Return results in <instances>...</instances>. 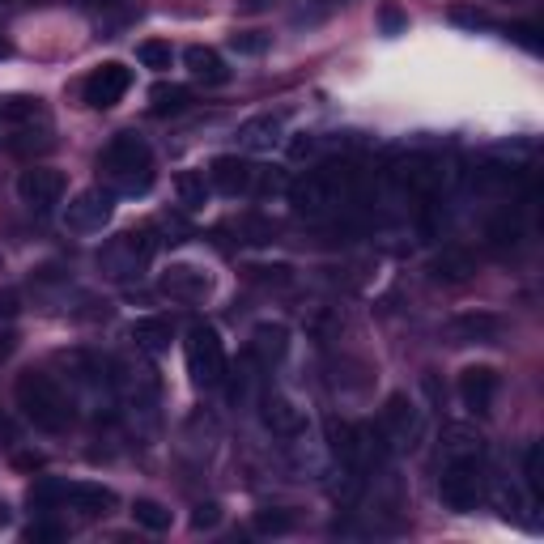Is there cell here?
Here are the masks:
<instances>
[{"instance_id":"cell-3","label":"cell","mask_w":544,"mask_h":544,"mask_svg":"<svg viewBox=\"0 0 544 544\" xmlns=\"http://www.w3.org/2000/svg\"><path fill=\"white\" fill-rule=\"evenodd\" d=\"M13 400H17V408H22V417L43 434H64L68 425H73V400H68V391L51 379L47 370L17 374Z\"/></svg>"},{"instance_id":"cell-17","label":"cell","mask_w":544,"mask_h":544,"mask_svg":"<svg viewBox=\"0 0 544 544\" xmlns=\"http://www.w3.org/2000/svg\"><path fill=\"white\" fill-rule=\"evenodd\" d=\"M281 136H285L281 115H251L247 124L238 128V145L251 149V153H272L281 145Z\"/></svg>"},{"instance_id":"cell-23","label":"cell","mask_w":544,"mask_h":544,"mask_svg":"<svg viewBox=\"0 0 544 544\" xmlns=\"http://www.w3.org/2000/svg\"><path fill=\"white\" fill-rule=\"evenodd\" d=\"M192 107V90L187 85H153L149 90V111L158 115V119H166V115H179V111H187Z\"/></svg>"},{"instance_id":"cell-41","label":"cell","mask_w":544,"mask_h":544,"mask_svg":"<svg viewBox=\"0 0 544 544\" xmlns=\"http://www.w3.org/2000/svg\"><path fill=\"white\" fill-rule=\"evenodd\" d=\"M383 26H387V30H391V34H396V30H400V26H404V17H400V13H396V9H383Z\"/></svg>"},{"instance_id":"cell-1","label":"cell","mask_w":544,"mask_h":544,"mask_svg":"<svg viewBox=\"0 0 544 544\" xmlns=\"http://www.w3.org/2000/svg\"><path fill=\"white\" fill-rule=\"evenodd\" d=\"M438 498L455 515H468L485 502V438L472 425H447L442 430V468Z\"/></svg>"},{"instance_id":"cell-13","label":"cell","mask_w":544,"mask_h":544,"mask_svg":"<svg viewBox=\"0 0 544 544\" xmlns=\"http://www.w3.org/2000/svg\"><path fill=\"white\" fill-rule=\"evenodd\" d=\"M17 196H22L26 209L47 213L51 204H60V196H64V175L51 166H30L17 175Z\"/></svg>"},{"instance_id":"cell-42","label":"cell","mask_w":544,"mask_h":544,"mask_svg":"<svg viewBox=\"0 0 544 544\" xmlns=\"http://www.w3.org/2000/svg\"><path fill=\"white\" fill-rule=\"evenodd\" d=\"M0 527H9V506L0 502Z\"/></svg>"},{"instance_id":"cell-21","label":"cell","mask_w":544,"mask_h":544,"mask_svg":"<svg viewBox=\"0 0 544 544\" xmlns=\"http://www.w3.org/2000/svg\"><path fill=\"white\" fill-rule=\"evenodd\" d=\"M183 64H187V73H192L196 81H204V85H226L230 81L226 60H221L213 47H187L183 51Z\"/></svg>"},{"instance_id":"cell-39","label":"cell","mask_w":544,"mask_h":544,"mask_svg":"<svg viewBox=\"0 0 544 544\" xmlns=\"http://www.w3.org/2000/svg\"><path fill=\"white\" fill-rule=\"evenodd\" d=\"M510 34H515V39H519L523 47H532V51L540 47V39H536V30H532V26H515V30H510Z\"/></svg>"},{"instance_id":"cell-28","label":"cell","mask_w":544,"mask_h":544,"mask_svg":"<svg viewBox=\"0 0 544 544\" xmlns=\"http://www.w3.org/2000/svg\"><path fill=\"white\" fill-rule=\"evenodd\" d=\"M132 519L145 527V532H166L170 527V510L162 502H153V498H136L132 502Z\"/></svg>"},{"instance_id":"cell-30","label":"cell","mask_w":544,"mask_h":544,"mask_svg":"<svg viewBox=\"0 0 544 544\" xmlns=\"http://www.w3.org/2000/svg\"><path fill=\"white\" fill-rule=\"evenodd\" d=\"M540 459H544V451H540V442H532V447L523 451V481H527V489L536 493H544V468H540Z\"/></svg>"},{"instance_id":"cell-27","label":"cell","mask_w":544,"mask_h":544,"mask_svg":"<svg viewBox=\"0 0 544 544\" xmlns=\"http://www.w3.org/2000/svg\"><path fill=\"white\" fill-rule=\"evenodd\" d=\"M489 247L493 251H510V247H519V238H523V226H519V217H510L502 213L498 221H489Z\"/></svg>"},{"instance_id":"cell-34","label":"cell","mask_w":544,"mask_h":544,"mask_svg":"<svg viewBox=\"0 0 544 544\" xmlns=\"http://www.w3.org/2000/svg\"><path fill=\"white\" fill-rule=\"evenodd\" d=\"M68 532H64V527L60 523H30L26 527V540L30 544H43V540H64Z\"/></svg>"},{"instance_id":"cell-16","label":"cell","mask_w":544,"mask_h":544,"mask_svg":"<svg viewBox=\"0 0 544 544\" xmlns=\"http://www.w3.org/2000/svg\"><path fill=\"white\" fill-rule=\"evenodd\" d=\"M447 336L455 340V345H493V340L502 336V319L498 315H485V311L455 315L447 323Z\"/></svg>"},{"instance_id":"cell-40","label":"cell","mask_w":544,"mask_h":544,"mask_svg":"<svg viewBox=\"0 0 544 544\" xmlns=\"http://www.w3.org/2000/svg\"><path fill=\"white\" fill-rule=\"evenodd\" d=\"M455 22H464V26H485V13H472V9H455Z\"/></svg>"},{"instance_id":"cell-12","label":"cell","mask_w":544,"mask_h":544,"mask_svg":"<svg viewBox=\"0 0 544 544\" xmlns=\"http://www.w3.org/2000/svg\"><path fill=\"white\" fill-rule=\"evenodd\" d=\"M391 183H396L404 196H434L442 187V162L430 158V153H408V158L391 170Z\"/></svg>"},{"instance_id":"cell-5","label":"cell","mask_w":544,"mask_h":544,"mask_svg":"<svg viewBox=\"0 0 544 544\" xmlns=\"http://www.w3.org/2000/svg\"><path fill=\"white\" fill-rule=\"evenodd\" d=\"M119 498L107 485H90V481H39L30 489V506L34 510H81V515H107Z\"/></svg>"},{"instance_id":"cell-11","label":"cell","mask_w":544,"mask_h":544,"mask_svg":"<svg viewBox=\"0 0 544 544\" xmlns=\"http://www.w3.org/2000/svg\"><path fill=\"white\" fill-rule=\"evenodd\" d=\"M158 294L175 302H204L213 294V272L200 264H170L158 277Z\"/></svg>"},{"instance_id":"cell-22","label":"cell","mask_w":544,"mask_h":544,"mask_svg":"<svg viewBox=\"0 0 544 544\" xmlns=\"http://www.w3.org/2000/svg\"><path fill=\"white\" fill-rule=\"evenodd\" d=\"M430 277H434V281H447V285L468 281V277H472V255H468V251H459V247L438 251L434 260H430Z\"/></svg>"},{"instance_id":"cell-10","label":"cell","mask_w":544,"mask_h":544,"mask_svg":"<svg viewBox=\"0 0 544 544\" xmlns=\"http://www.w3.org/2000/svg\"><path fill=\"white\" fill-rule=\"evenodd\" d=\"M128 90H132V68H124L119 60L98 64L94 73L85 77V102H90L94 111H111Z\"/></svg>"},{"instance_id":"cell-38","label":"cell","mask_w":544,"mask_h":544,"mask_svg":"<svg viewBox=\"0 0 544 544\" xmlns=\"http://www.w3.org/2000/svg\"><path fill=\"white\" fill-rule=\"evenodd\" d=\"M17 434H22V430H17V421L9 413H0V447H13Z\"/></svg>"},{"instance_id":"cell-7","label":"cell","mask_w":544,"mask_h":544,"mask_svg":"<svg viewBox=\"0 0 544 544\" xmlns=\"http://www.w3.org/2000/svg\"><path fill=\"white\" fill-rule=\"evenodd\" d=\"M183 357H187V374H192L196 387H221L226 383V349H221V336L209 323H196L183 340Z\"/></svg>"},{"instance_id":"cell-6","label":"cell","mask_w":544,"mask_h":544,"mask_svg":"<svg viewBox=\"0 0 544 544\" xmlns=\"http://www.w3.org/2000/svg\"><path fill=\"white\" fill-rule=\"evenodd\" d=\"M153 234L149 230H124V234H115L107 247L98 251V268H102V277H111V281H132V277H141V272L149 268L153 260Z\"/></svg>"},{"instance_id":"cell-33","label":"cell","mask_w":544,"mask_h":544,"mask_svg":"<svg viewBox=\"0 0 544 544\" xmlns=\"http://www.w3.org/2000/svg\"><path fill=\"white\" fill-rule=\"evenodd\" d=\"M234 51H247V56H260V51L268 47V34H260V30H243V34H234Z\"/></svg>"},{"instance_id":"cell-8","label":"cell","mask_w":544,"mask_h":544,"mask_svg":"<svg viewBox=\"0 0 544 544\" xmlns=\"http://www.w3.org/2000/svg\"><path fill=\"white\" fill-rule=\"evenodd\" d=\"M111 209H115L111 192H102V187H85V192H77L64 204V226L73 234H98L111 221Z\"/></svg>"},{"instance_id":"cell-37","label":"cell","mask_w":544,"mask_h":544,"mask_svg":"<svg viewBox=\"0 0 544 544\" xmlns=\"http://www.w3.org/2000/svg\"><path fill=\"white\" fill-rule=\"evenodd\" d=\"M22 311V294L17 289H0V319H13Z\"/></svg>"},{"instance_id":"cell-32","label":"cell","mask_w":544,"mask_h":544,"mask_svg":"<svg viewBox=\"0 0 544 544\" xmlns=\"http://www.w3.org/2000/svg\"><path fill=\"white\" fill-rule=\"evenodd\" d=\"M247 272L255 281H264V285H289V268L285 264H272V268L268 264H251Z\"/></svg>"},{"instance_id":"cell-9","label":"cell","mask_w":544,"mask_h":544,"mask_svg":"<svg viewBox=\"0 0 544 544\" xmlns=\"http://www.w3.org/2000/svg\"><path fill=\"white\" fill-rule=\"evenodd\" d=\"M383 438H387V447L391 451H413L417 442H421V413H417V404L408 400V396H391L387 408H383Z\"/></svg>"},{"instance_id":"cell-4","label":"cell","mask_w":544,"mask_h":544,"mask_svg":"<svg viewBox=\"0 0 544 544\" xmlns=\"http://www.w3.org/2000/svg\"><path fill=\"white\" fill-rule=\"evenodd\" d=\"M98 170L111 192H119V196H145L153 187V153L136 132H119L115 141L102 149Z\"/></svg>"},{"instance_id":"cell-19","label":"cell","mask_w":544,"mask_h":544,"mask_svg":"<svg viewBox=\"0 0 544 544\" xmlns=\"http://www.w3.org/2000/svg\"><path fill=\"white\" fill-rule=\"evenodd\" d=\"M264 425L272 434H281V438H298L306 430V421L294 408V400H285L281 391H268V396H264Z\"/></svg>"},{"instance_id":"cell-29","label":"cell","mask_w":544,"mask_h":544,"mask_svg":"<svg viewBox=\"0 0 544 544\" xmlns=\"http://www.w3.org/2000/svg\"><path fill=\"white\" fill-rule=\"evenodd\" d=\"M136 60H141L145 68H158V73H162V68H170V60H175V47H170V43H158V39H149V43L136 47Z\"/></svg>"},{"instance_id":"cell-15","label":"cell","mask_w":544,"mask_h":544,"mask_svg":"<svg viewBox=\"0 0 544 544\" xmlns=\"http://www.w3.org/2000/svg\"><path fill=\"white\" fill-rule=\"evenodd\" d=\"M493 396H498V374H493L489 366H468L464 374H459V400H464L468 413H489L493 408Z\"/></svg>"},{"instance_id":"cell-25","label":"cell","mask_w":544,"mask_h":544,"mask_svg":"<svg viewBox=\"0 0 544 544\" xmlns=\"http://www.w3.org/2000/svg\"><path fill=\"white\" fill-rule=\"evenodd\" d=\"M175 192H179V204L187 213H200L204 204H209V183H204V175H196V170H183L175 179Z\"/></svg>"},{"instance_id":"cell-20","label":"cell","mask_w":544,"mask_h":544,"mask_svg":"<svg viewBox=\"0 0 544 544\" xmlns=\"http://www.w3.org/2000/svg\"><path fill=\"white\" fill-rule=\"evenodd\" d=\"M132 345L141 349V353H149V357H158V353H166L170 349V336H175V328H170V319H162V315H145V319H136L132 323Z\"/></svg>"},{"instance_id":"cell-35","label":"cell","mask_w":544,"mask_h":544,"mask_svg":"<svg viewBox=\"0 0 544 544\" xmlns=\"http://www.w3.org/2000/svg\"><path fill=\"white\" fill-rule=\"evenodd\" d=\"M315 153H319V136H294V141H289V158H294V162H302V158H315Z\"/></svg>"},{"instance_id":"cell-31","label":"cell","mask_w":544,"mask_h":544,"mask_svg":"<svg viewBox=\"0 0 544 544\" xmlns=\"http://www.w3.org/2000/svg\"><path fill=\"white\" fill-rule=\"evenodd\" d=\"M493 506L502 510V519H523V493L515 485H493Z\"/></svg>"},{"instance_id":"cell-14","label":"cell","mask_w":544,"mask_h":544,"mask_svg":"<svg viewBox=\"0 0 544 544\" xmlns=\"http://www.w3.org/2000/svg\"><path fill=\"white\" fill-rule=\"evenodd\" d=\"M255 183V166L243 162L238 153H221V158L209 162V187H217L221 196H243Z\"/></svg>"},{"instance_id":"cell-18","label":"cell","mask_w":544,"mask_h":544,"mask_svg":"<svg viewBox=\"0 0 544 544\" xmlns=\"http://www.w3.org/2000/svg\"><path fill=\"white\" fill-rule=\"evenodd\" d=\"M285 353H289V328L285 323H255V332H251V357L255 362L272 370Z\"/></svg>"},{"instance_id":"cell-36","label":"cell","mask_w":544,"mask_h":544,"mask_svg":"<svg viewBox=\"0 0 544 544\" xmlns=\"http://www.w3.org/2000/svg\"><path fill=\"white\" fill-rule=\"evenodd\" d=\"M217 523H221V510L213 502H204V506L192 510V527H196V532H204V527H217Z\"/></svg>"},{"instance_id":"cell-2","label":"cell","mask_w":544,"mask_h":544,"mask_svg":"<svg viewBox=\"0 0 544 544\" xmlns=\"http://www.w3.org/2000/svg\"><path fill=\"white\" fill-rule=\"evenodd\" d=\"M362 200V175L353 162H328L289 183V204L298 217H332Z\"/></svg>"},{"instance_id":"cell-24","label":"cell","mask_w":544,"mask_h":544,"mask_svg":"<svg viewBox=\"0 0 544 544\" xmlns=\"http://www.w3.org/2000/svg\"><path fill=\"white\" fill-rule=\"evenodd\" d=\"M0 119H5V124H43L47 111H43L39 98L17 94V98H5V102H0Z\"/></svg>"},{"instance_id":"cell-26","label":"cell","mask_w":544,"mask_h":544,"mask_svg":"<svg viewBox=\"0 0 544 544\" xmlns=\"http://www.w3.org/2000/svg\"><path fill=\"white\" fill-rule=\"evenodd\" d=\"M294 510H285V506H264V510H255V532L260 536H285V532H294Z\"/></svg>"}]
</instances>
